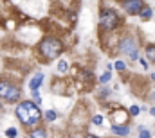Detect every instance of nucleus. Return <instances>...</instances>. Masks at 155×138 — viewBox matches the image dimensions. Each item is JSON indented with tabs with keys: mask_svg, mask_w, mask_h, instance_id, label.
Here are the masks:
<instances>
[{
	"mask_svg": "<svg viewBox=\"0 0 155 138\" xmlns=\"http://www.w3.org/2000/svg\"><path fill=\"white\" fill-rule=\"evenodd\" d=\"M16 117L20 118L22 124H25V126H35L40 120V109L36 108L35 102L25 101V102L18 104V108H16Z\"/></svg>",
	"mask_w": 155,
	"mask_h": 138,
	"instance_id": "f257e3e1",
	"label": "nucleus"
},
{
	"mask_svg": "<svg viewBox=\"0 0 155 138\" xmlns=\"http://www.w3.org/2000/svg\"><path fill=\"white\" fill-rule=\"evenodd\" d=\"M61 50H63V45H61V41H60L58 38H54V36H47V38H43L41 43H40V54L45 56V59H54L56 56L61 54Z\"/></svg>",
	"mask_w": 155,
	"mask_h": 138,
	"instance_id": "f03ea898",
	"label": "nucleus"
},
{
	"mask_svg": "<svg viewBox=\"0 0 155 138\" xmlns=\"http://www.w3.org/2000/svg\"><path fill=\"white\" fill-rule=\"evenodd\" d=\"M99 24L105 31H112L119 25V16H117L116 11L112 9H103L101 11V16H99Z\"/></svg>",
	"mask_w": 155,
	"mask_h": 138,
	"instance_id": "7ed1b4c3",
	"label": "nucleus"
},
{
	"mask_svg": "<svg viewBox=\"0 0 155 138\" xmlns=\"http://www.w3.org/2000/svg\"><path fill=\"white\" fill-rule=\"evenodd\" d=\"M119 49H121V52L123 54H126L130 59H139V52H137V47H135V41L132 39V38H124L123 41H121V45H119Z\"/></svg>",
	"mask_w": 155,
	"mask_h": 138,
	"instance_id": "20e7f679",
	"label": "nucleus"
},
{
	"mask_svg": "<svg viewBox=\"0 0 155 138\" xmlns=\"http://www.w3.org/2000/svg\"><path fill=\"white\" fill-rule=\"evenodd\" d=\"M123 7L128 14H139L141 9L144 7V4H143V0H124Z\"/></svg>",
	"mask_w": 155,
	"mask_h": 138,
	"instance_id": "39448f33",
	"label": "nucleus"
},
{
	"mask_svg": "<svg viewBox=\"0 0 155 138\" xmlns=\"http://www.w3.org/2000/svg\"><path fill=\"white\" fill-rule=\"evenodd\" d=\"M41 83H43V74L38 72V74H35V75H33V79L29 81V88H31L33 92H36L40 86H41Z\"/></svg>",
	"mask_w": 155,
	"mask_h": 138,
	"instance_id": "423d86ee",
	"label": "nucleus"
},
{
	"mask_svg": "<svg viewBox=\"0 0 155 138\" xmlns=\"http://www.w3.org/2000/svg\"><path fill=\"white\" fill-rule=\"evenodd\" d=\"M112 133H114V135H119V136H128V135H130V127H128V126H124V124H123V126H112Z\"/></svg>",
	"mask_w": 155,
	"mask_h": 138,
	"instance_id": "0eeeda50",
	"label": "nucleus"
},
{
	"mask_svg": "<svg viewBox=\"0 0 155 138\" xmlns=\"http://www.w3.org/2000/svg\"><path fill=\"white\" fill-rule=\"evenodd\" d=\"M11 84H13V83H9V81H0V97H2V99H5V97H7Z\"/></svg>",
	"mask_w": 155,
	"mask_h": 138,
	"instance_id": "6e6552de",
	"label": "nucleus"
},
{
	"mask_svg": "<svg viewBox=\"0 0 155 138\" xmlns=\"http://www.w3.org/2000/svg\"><path fill=\"white\" fill-rule=\"evenodd\" d=\"M139 16H141L143 20H150V18L153 16V11H152L150 7H143V9H141V13H139Z\"/></svg>",
	"mask_w": 155,
	"mask_h": 138,
	"instance_id": "1a4fd4ad",
	"label": "nucleus"
},
{
	"mask_svg": "<svg viewBox=\"0 0 155 138\" xmlns=\"http://www.w3.org/2000/svg\"><path fill=\"white\" fill-rule=\"evenodd\" d=\"M146 56L150 61H155V45H148L146 47Z\"/></svg>",
	"mask_w": 155,
	"mask_h": 138,
	"instance_id": "9d476101",
	"label": "nucleus"
},
{
	"mask_svg": "<svg viewBox=\"0 0 155 138\" xmlns=\"http://www.w3.org/2000/svg\"><path fill=\"white\" fill-rule=\"evenodd\" d=\"M31 138H47V135H45V131H43L41 127H38V129H35V131L31 133Z\"/></svg>",
	"mask_w": 155,
	"mask_h": 138,
	"instance_id": "9b49d317",
	"label": "nucleus"
},
{
	"mask_svg": "<svg viewBox=\"0 0 155 138\" xmlns=\"http://www.w3.org/2000/svg\"><path fill=\"white\" fill-rule=\"evenodd\" d=\"M56 117H58V113H56V111H52V109H49V111H45V118H47L49 122H52V120H56Z\"/></svg>",
	"mask_w": 155,
	"mask_h": 138,
	"instance_id": "f8f14e48",
	"label": "nucleus"
},
{
	"mask_svg": "<svg viewBox=\"0 0 155 138\" xmlns=\"http://www.w3.org/2000/svg\"><path fill=\"white\" fill-rule=\"evenodd\" d=\"M139 138H152L150 131H148V129H144V126H141V127H139Z\"/></svg>",
	"mask_w": 155,
	"mask_h": 138,
	"instance_id": "ddd939ff",
	"label": "nucleus"
},
{
	"mask_svg": "<svg viewBox=\"0 0 155 138\" xmlns=\"http://www.w3.org/2000/svg\"><path fill=\"white\" fill-rule=\"evenodd\" d=\"M110 75H112V74H110V68H108V72H105V74L101 75V79H99V83H101V84H105V83H108V81H110Z\"/></svg>",
	"mask_w": 155,
	"mask_h": 138,
	"instance_id": "4468645a",
	"label": "nucleus"
},
{
	"mask_svg": "<svg viewBox=\"0 0 155 138\" xmlns=\"http://www.w3.org/2000/svg\"><path fill=\"white\" fill-rule=\"evenodd\" d=\"M67 67H69V65H67L65 61H60V63H58V72H60V74H65V72H67Z\"/></svg>",
	"mask_w": 155,
	"mask_h": 138,
	"instance_id": "2eb2a0df",
	"label": "nucleus"
},
{
	"mask_svg": "<svg viewBox=\"0 0 155 138\" xmlns=\"http://www.w3.org/2000/svg\"><path fill=\"white\" fill-rule=\"evenodd\" d=\"M92 122H94L96 126H101V124H103V117H101V115H96V117L92 118Z\"/></svg>",
	"mask_w": 155,
	"mask_h": 138,
	"instance_id": "dca6fc26",
	"label": "nucleus"
},
{
	"mask_svg": "<svg viewBox=\"0 0 155 138\" xmlns=\"http://www.w3.org/2000/svg\"><path fill=\"white\" fill-rule=\"evenodd\" d=\"M5 135H7L9 138H15L16 136V129H15V127H9V129L5 131Z\"/></svg>",
	"mask_w": 155,
	"mask_h": 138,
	"instance_id": "f3484780",
	"label": "nucleus"
},
{
	"mask_svg": "<svg viewBox=\"0 0 155 138\" xmlns=\"http://www.w3.org/2000/svg\"><path fill=\"white\" fill-rule=\"evenodd\" d=\"M130 115H132V117H137V115H139V106H132V108H130Z\"/></svg>",
	"mask_w": 155,
	"mask_h": 138,
	"instance_id": "a211bd4d",
	"label": "nucleus"
},
{
	"mask_svg": "<svg viewBox=\"0 0 155 138\" xmlns=\"http://www.w3.org/2000/svg\"><path fill=\"white\" fill-rule=\"evenodd\" d=\"M116 68L119 70V72H123L126 67H124V63H123V61H116Z\"/></svg>",
	"mask_w": 155,
	"mask_h": 138,
	"instance_id": "6ab92c4d",
	"label": "nucleus"
},
{
	"mask_svg": "<svg viewBox=\"0 0 155 138\" xmlns=\"http://www.w3.org/2000/svg\"><path fill=\"white\" fill-rule=\"evenodd\" d=\"M150 115H153V117H155V108H152V109H150Z\"/></svg>",
	"mask_w": 155,
	"mask_h": 138,
	"instance_id": "aec40b11",
	"label": "nucleus"
},
{
	"mask_svg": "<svg viewBox=\"0 0 155 138\" xmlns=\"http://www.w3.org/2000/svg\"><path fill=\"white\" fill-rule=\"evenodd\" d=\"M85 138H97V136H94V135H87Z\"/></svg>",
	"mask_w": 155,
	"mask_h": 138,
	"instance_id": "412c9836",
	"label": "nucleus"
},
{
	"mask_svg": "<svg viewBox=\"0 0 155 138\" xmlns=\"http://www.w3.org/2000/svg\"><path fill=\"white\" fill-rule=\"evenodd\" d=\"M29 138H31V136H29Z\"/></svg>",
	"mask_w": 155,
	"mask_h": 138,
	"instance_id": "4be33fe9",
	"label": "nucleus"
}]
</instances>
